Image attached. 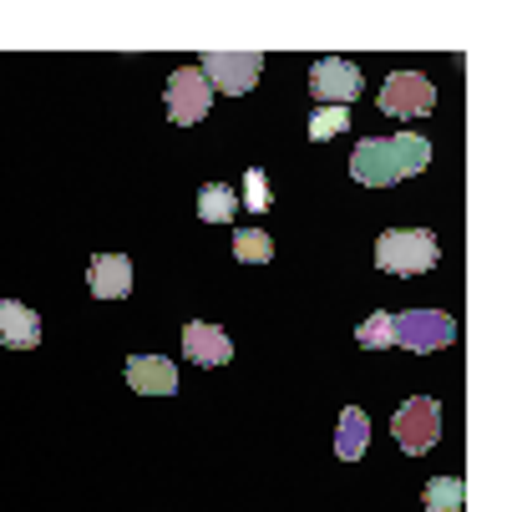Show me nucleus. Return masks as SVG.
<instances>
[{"label":"nucleus","instance_id":"9","mask_svg":"<svg viewBox=\"0 0 512 512\" xmlns=\"http://www.w3.org/2000/svg\"><path fill=\"white\" fill-rule=\"evenodd\" d=\"M127 386L137 396H173L178 391V365L168 355H132L127 360Z\"/></svg>","mask_w":512,"mask_h":512},{"label":"nucleus","instance_id":"6","mask_svg":"<svg viewBox=\"0 0 512 512\" xmlns=\"http://www.w3.org/2000/svg\"><path fill=\"white\" fill-rule=\"evenodd\" d=\"M208 107H213V87L203 82V71L198 66H178L168 77V117L178 127H193V122L208 117Z\"/></svg>","mask_w":512,"mask_h":512},{"label":"nucleus","instance_id":"2","mask_svg":"<svg viewBox=\"0 0 512 512\" xmlns=\"http://www.w3.org/2000/svg\"><path fill=\"white\" fill-rule=\"evenodd\" d=\"M436 259H442V249H436V234L431 229H386L376 239V264L386 274H426Z\"/></svg>","mask_w":512,"mask_h":512},{"label":"nucleus","instance_id":"4","mask_svg":"<svg viewBox=\"0 0 512 512\" xmlns=\"http://www.w3.org/2000/svg\"><path fill=\"white\" fill-rule=\"evenodd\" d=\"M198 71H203V82L218 87L224 97H244V92L259 82L264 56H259V51H208Z\"/></svg>","mask_w":512,"mask_h":512},{"label":"nucleus","instance_id":"1","mask_svg":"<svg viewBox=\"0 0 512 512\" xmlns=\"http://www.w3.org/2000/svg\"><path fill=\"white\" fill-rule=\"evenodd\" d=\"M431 163V142L421 132H396V137H365L350 153V178L365 188H391L401 178H416Z\"/></svg>","mask_w":512,"mask_h":512},{"label":"nucleus","instance_id":"11","mask_svg":"<svg viewBox=\"0 0 512 512\" xmlns=\"http://www.w3.org/2000/svg\"><path fill=\"white\" fill-rule=\"evenodd\" d=\"M87 289L97 300H127L132 289V259L127 254H97L87 269Z\"/></svg>","mask_w":512,"mask_h":512},{"label":"nucleus","instance_id":"5","mask_svg":"<svg viewBox=\"0 0 512 512\" xmlns=\"http://www.w3.org/2000/svg\"><path fill=\"white\" fill-rule=\"evenodd\" d=\"M391 335L396 345L406 350H447L457 340V320L442 315V310H406V315H391Z\"/></svg>","mask_w":512,"mask_h":512},{"label":"nucleus","instance_id":"13","mask_svg":"<svg viewBox=\"0 0 512 512\" xmlns=\"http://www.w3.org/2000/svg\"><path fill=\"white\" fill-rule=\"evenodd\" d=\"M365 447H371V416H365L360 406H345L340 426H335V457L340 462H360Z\"/></svg>","mask_w":512,"mask_h":512},{"label":"nucleus","instance_id":"10","mask_svg":"<svg viewBox=\"0 0 512 512\" xmlns=\"http://www.w3.org/2000/svg\"><path fill=\"white\" fill-rule=\"evenodd\" d=\"M183 355L193 365H229L234 360V340L218 325H208V320H188L183 325Z\"/></svg>","mask_w":512,"mask_h":512},{"label":"nucleus","instance_id":"17","mask_svg":"<svg viewBox=\"0 0 512 512\" xmlns=\"http://www.w3.org/2000/svg\"><path fill=\"white\" fill-rule=\"evenodd\" d=\"M355 340H360L365 350H386V345H396V335H391V315H386V310L365 315L360 330H355Z\"/></svg>","mask_w":512,"mask_h":512},{"label":"nucleus","instance_id":"16","mask_svg":"<svg viewBox=\"0 0 512 512\" xmlns=\"http://www.w3.org/2000/svg\"><path fill=\"white\" fill-rule=\"evenodd\" d=\"M234 259H244V264H269V259H274V239H269L264 229H239V234H234Z\"/></svg>","mask_w":512,"mask_h":512},{"label":"nucleus","instance_id":"7","mask_svg":"<svg viewBox=\"0 0 512 512\" xmlns=\"http://www.w3.org/2000/svg\"><path fill=\"white\" fill-rule=\"evenodd\" d=\"M381 112L386 117H421L436 107V87L421 77V71H391V77L381 82Z\"/></svg>","mask_w":512,"mask_h":512},{"label":"nucleus","instance_id":"12","mask_svg":"<svg viewBox=\"0 0 512 512\" xmlns=\"http://www.w3.org/2000/svg\"><path fill=\"white\" fill-rule=\"evenodd\" d=\"M0 340H6L11 350L41 345V315L21 300H0Z\"/></svg>","mask_w":512,"mask_h":512},{"label":"nucleus","instance_id":"19","mask_svg":"<svg viewBox=\"0 0 512 512\" xmlns=\"http://www.w3.org/2000/svg\"><path fill=\"white\" fill-rule=\"evenodd\" d=\"M244 203H249L254 213H264V208L274 203V193H269V178H264L259 168H249V173H244Z\"/></svg>","mask_w":512,"mask_h":512},{"label":"nucleus","instance_id":"8","mask_svg":"<svg viewBox=\"0 0 512 512\" xmlns=\"http://www.w3.org/2000/svg\"><path fill=\"white\" fill-rule=\"evenodd\" d=\"M365 77H360V66L345 61V56H320L310 66V92L325 102V107H350V97H360Z\"/></svg>","mask_w":512,"mask_h":512},{"label":"nucleus","instance_id":"3","mask_svg":"<svg viewBox=\"0 0 512 512\" xmlns=\"http://www.w3.org/2000/svg\"><path fill=\"white\" fill-rule=\"evenodd\" d=\"M391 436L406 457H421L436 447V436H442V406L431 396H411L396 416H391Z\"/></svg>","mask_w":512,"mask_h":512},{"label":"nucleus","instance_id":"18","mask_svg":"<svg viewBox=\"0 0 512 512\" xmlns=\"http://www.w3.org/2000/svg\"><path fill=\"white\" fill-rule=\"evenodd\" d=\"M350 127V107H320L315 117H310V142H330L335 132H345Z\"/></svg>","mask_w":512,"mask_h":512},{"label":"nucleus","instance_id":"14","mask_svg":"<svg viewBox=\"0 0 512 512\" xmlns=\"http://www.w3.org/2000/svg\"><path fill=\"white\" fill-rule=\"evenodd\" d=\"M234 213H239V193L229 183H203L198 188V218L203 224H229Z\"/></svg>","mask_w":512,"mask_h":512},{"label":"nucleus","instance_id":"15","mask_svg":"<svg viewBox=\"0 0 512 512\" xmlns=\"http://www.w3.org/2000/svg\"><path fill=\"white\" fill-rule=\"evenodd\" d=\"M462 497H467L462 477H431L426 482V507L431 512H462Z\"/></svg>","mask_w":512,"mask_h":512}]
</instances>
